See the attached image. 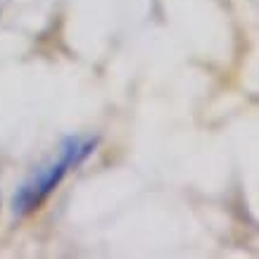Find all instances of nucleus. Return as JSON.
<instances>
[{"instance_id": "f257e3e1", "label": "nucleus", "mask_w": 259, "mask_h": 259, "mask_svg": "<svg viewBox=\"0 0 259 259\" xmlns=\"http://www.w3.org/2000/svg\"><path fill=\"white\" fill-rule=\"evenodd\" d=\"M98 143H100L98 136H67L57 148V157H53L48 164L36 169L17 188V193L12 195V202H10L12 214L17 219H26L38 209H43V204L50 200V195L62 186L67 174L76 171L95 152Z\"/></svg>"}]
</instances>
